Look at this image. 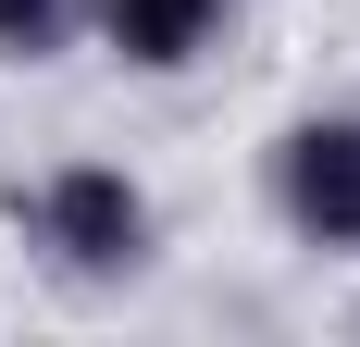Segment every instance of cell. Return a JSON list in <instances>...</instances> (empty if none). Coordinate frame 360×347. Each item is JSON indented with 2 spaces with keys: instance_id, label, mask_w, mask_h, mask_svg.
Wrapping results in <instances>:
<instances>
[{
  "instance_id": "cell-1",
  "label": "cell",
  "mask_w": 360,
  "mask_h": 347,
  "mask_svg": "<svg viewBox=\"0 0 360 347\" xmlns=\"http://www.w3.org/2000/svg\"><path fill=\"white\" fill-rule=\"evenodd\" d=\"M13 223H25V248H50L63 273H137L149 261V199H137V174H112V162L37 174L25 199H13Z\"/></svg>"
},
{
  "instance_id": "cell-2",
  "label": "cell",
  "mask_w": 360,
  "mask_h": 347,
  "mask_svg": "<svg viewBox=\"0 0 360 347\" xmlns=\"http://www.w3.org/2000/svg\"><path fill=\"white\" fill-rule=\"evenodd\" d=\"M274 211L298 248H360V112H311L274 149Z\"/></svg>"
},
{
  "instance_id": "cell-3",
  "label": "cell",
  "mask_w": 360,
  "mask_h": 347,
  "mask_svg": "<svg viewBox=\"0 0 360 347\" xmlns=\"http://www.w3.org/2000/svg\"><path fill=\"white\" fill-rule=\"evenodd\" d=\"M224 25V0H100V37L124 50V63H149V74H174V63H199V37Z\"/></svg>"
},
{
  "instance_id": "cell-4",
  "label": "cell",
  "mask_w": 360,
  "mask_h": 347,
  "mask_svg": "<svg viewBox=\"0 0 360 347\" xmlns=\"http://www.w3.org/2000/svg\"><path fill=\"white\" fill-rule=\"evenodd\" d=\"M75 37V0H0V63H50Z\"/></svg>"
}]
</instances>
